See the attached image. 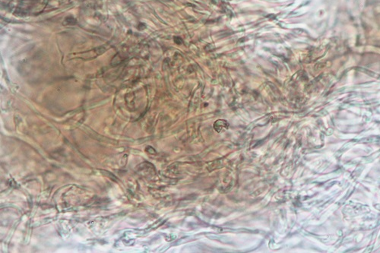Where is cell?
<instances>
[{"label": "cell", "mask_w": 380, "mask_h": 253, "mask_svg": "<svg viewBox=\"0 0 380 253\" xmlns=\"http://www.w3.org/2000/svg\"><path fill=\"white\" fill-rule=\"evenodd\" d=\"M174 40H175V42L177 43V44H181L182 43V40L181 38L180 37H175L174 38Z\"/></svg>", "instance_id": "cell-1"}]
</instances>
